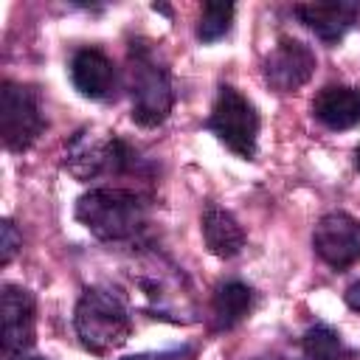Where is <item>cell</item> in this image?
Returning <instances> with one entry per match:
<instances>
[{
	"label": "cell",
	"mask_w": 360,
	"mask_h": 360,
	"mask_svg": "<svg viewBox=\"0 0 360 360\" xmlns=\"http://www.w3.org/2000/svg\"><path fill=\"white\" fill-rule=\"evenodd\" d=\"M76 219L101 242H132L146 231L149 200L129 188H93L79 197Z\"/></svg>",
	"instance_id": "6da1fadb"
},
{
	"label": "cell",
	"mask_w": 360,
	"mask_h": 360,
	"mask_svg": "<svg viewBox=\"0 0 360 360\" xmlns=\"http://www.w3.org/2000/svg\"><path fill=\"white\" fill-rule=\"evenodd\" d=\"M127 84L132 96V121L146 129L160 127L174 107V87L166 65L158 59L155 48L143 39L129 42Z\"/></svg>",
	"instance_id": "7a4b0ae2"
},
{
	"label": "cell",
	"mask_w": 360,
	"mask_h": 360,
	"mask_svg": "<svg viewBox=\"0 0 360 360\" xmlns=\"http://www.w3.org/2000/svg\"><path fill=\"white\" fill-rule=\"evenodd\" d=\"M73 326L82 346L93 354H107L127 343L132 315L127 301L107 287H87L76 304Z\"/></svg>",
	"instance_id": "3957f363"
},
{
	"label": "cell",
	"mask_w": 360,
	"mask_h": 360,
	"mask_svg": "<svg viewBox=\"0 0 360 360\" xmlns=\"http://www.w3.org/2000/svg\"><path fill=\"white\" fill-rule=\"evenodd\" d=\"M65 169L87 183L107 174H127L138 169V155L129 143H124L115 135H98L93 129L76 132L65 143Z\"/></svg>",
	"instance_id": "277c9868"
},
{
	"label": "cell",
	"mask_w": 360,
	"mask_h": 360,
	"mask_svg": "<svg viewBox=\"0 0 360 360\" xmlns=\"http://www.w3.org/2000/svg\"><path fill=\"white\" fill-rule=\"evenodd\" d=\"M205 127L217 135L222 146H228L233 155L253 160L256 158V141H259V112L256 107L231 84H222L217 93V101L211 107V115Z\"/></svg>",
	"instance_id": "5b68a950"
},
{
	"label": "cell",
	"mask_w": 360,
	"mask_h": 360,
	"mask_svg": "<svg viewBox=\"0 0 360 360\" xmlns=\"http://www.w3.org/2000/svg\"><path fill=\"white\" fill-rule=\"evenodd\" d=\"M45 118L34 87L3 82L0 87V135L8 152H25L42 135Z\"/></svg>",
	"instance_id": "8992f818"
},
{
	"label": "cell",
	"mask_w": 360,
	"mask_h": 360,
	"mask_svg": "<svg viewBox=\"0 0 360 360\" xmlns=\"http://www.w3.org/2000/svg\"><path fill=\"white\" fill-rule=\"evenodd\" d=\"M0 318H3V335H0V349L3 357L17 360L22 352L34 346V323H37V301L25 287L17 284H3L0 292Z\"/></svg>",
	"instance_id": "52a82bcc"
},
{
	"label": "cell",
	"mask_w": 360,
	"mask_h": 360,
	"mask_svg": "<svg viewBox=\"0 0 360 360\" xmlns=\"http://www.w3.org/2000/svg\"><path fill=\"white\" fill-rule=\"evenodd\" d=\"M312 248L332 270H346L360 262V219L346 211L323 214L312 231Z\"/></svg>",
	"instance_id": "ba28073f"
},
{
	"label": "cell",
	"mask_w": 360,
	"mask_h": 360,
	"mask_svg": "<svg viewBox=\"0 0 360 360\" xmlns=\"http://www.w3.org/2000/svg\"><path fill=\"white\" fill-rule=\"evenodd\" d=\"M315 73V53L309 45L292 37H281L278 45L264 56V82L276 93H295Z\"/></svg>",
	"instance_id": "9c48e42d"
},
{
	"label": "cell",
	"mask_w": 360,
	"mask_h": 360,
	"mask_svg": "<svg viewBox=\"0 0 360 360\" xmlns=\"http://www.w3.org/2000/svg\"><path fill=\"white\" fill-rule=\"evenodd\" d=\"M70 82L73 87L93 101H107L115 96V65L110 62V56L98 48H82L73 53L70 59Z\"/></svg>",
	"instance_id": "30bf717a"
},
{
	"label": "cell",
	"mask_w": 360,
	"mask_h": 360,
	"mask_svg": "<svg viewBox=\"0 0 360 360\" xmlns=\"http://www.w3.org/2000/svg\"><path fill=\"white\" fill-rule=\"evenodd\" d=\"M295 17L326 45H338L346 31L357 22L360 17V3L338 0V3H298Z\"/></svg>",
	"instance_id": "8fae6325"
},
{
	"label": "cell",
	"mask_w": 360,
	"mask_h": 360,
	"mask_svg": "<svg viewBox=\"0 0 360 360\" xmlns=\"http://www.w3.org/2000/svg\"><path fill=\"white\" fill-rule=\"evenodd\" d=\"M312 115L326 127V129H352L360 124V90L346 87V84H326L315 101H312Z\"/></svg>",
	"instance_id": "7c38bea8"
},
{
	"label": "cell",
	"mask_w": 360,
	"mask_h": 360,
	"mask_svg": "<svg viewBox=\"0 0 360 360\" xmlns=\"http://www.w3.org/2000/svg\"><path fill=\"white\" fill-rule=\"evenodd\" d=\"M202 239L208 245V250L219 259H233L242 248H245V228L239 225V219L219 208V205H208L202 214Z\"/></svg>",
	"instance_id": "4fadbf2b"
},
{
	"label": "cell",
	"mask_w": 360,
	"mask_h": 360,
	"mask_svg": "<svg viewBox=\"0 0 360 360\" xmlns=\"http://www.w3.org/2000/svg\"><path fill=\"white\" fill-rule=\"evenodd\" d=\"M253 309V290L242 281H225L217 287L214 301H211V318H214V329L225 332L233 329L236 323H242L248 318V312Z\"/></svg>",
	"instance_id": "5bb4252c"
},
{
	"label": "cell",
	"mask_w": 360,
	"mask_h": 360,
	"mask_svg": "<svg viewBox=\"0 0 360 360\" xmlns=\"http://www.w3.org/2000/svg\"><path fill=\"white\" fill-rule=\"evenodd\" d=\"M301 349H304L307 360H352V352L343 343V338L332 326H326V323L309 326L304 332Z\"/></svg>",
	"instance_id": "9a60e30c"
},
{
	"label": "cell",
	"mask_w": 360,
	"mask_h": 360,
	"mask_svg": "<svg viewBox=\"0 0 360 360\" xmlns=\"http://www.w3.org/2000/svg\"><path fill=\"white\" fill-rule=\"evenodd\" d=\"M233 3H205L197 22V39L200 42H217L231 31L233 22Z\"/></svg>",
	"instance_id": "2e32d148"
},
{
	"label": "cell",
	"mask_w": 360,
	"mask_h": 360,
	"mask_svg": "<svg viewBox=\"0 0 360 360\" xmlns=\"http://www.w3.org/2000/svg\"><path fill=\"white\" fill-rule=\"evenodd\" d=\"M20 248H22V236L17 233L11 219H3V225H0V264H8Z\"/></svg>",
	"instance_id": "e0dca14e"
},
{
	"label": "cell",
	"mask_w": 360,
	"mask_h": 360,
	"mask_svg": "<svg viewBox=\"0 0 360 360\" xmlns=\"http://www.w3.org/2000/svg\"><path fill=\"white\" fill-rule=\"evenodd\" d=\"M194 354L191 346H180V349H166V352H143V354H132L124 360H188Z\"/></svg>",
	"instance_id": "ac0fdd59"
},
{
	"label": "cell",
	"mask_w": 360,
	"mask_h": 360,
	"mask_svg": "<svg viewBox=\"0 0 360 360\" xmlns=\"http://www.w3.org/2000/svg\"><path fill=\"white\" fill-rule=\"evenodd\" d=\"M343 298H346V304H349V309H354V312H360V278H357V281H352V284L346 287V292H343Z\"/></svg>",
	"instance_id": "d6986e66"
},
{
	"label": "cell",
	"mask_w": 360,
	"mask_h": 360,
	"mask_svg": "<svg viewBox=\"0 0 360 360\" xmlns=\"http://www.w3.org/2000/svg\"><path fill=\"white\" fill-rule=\"evenodd\" d=\"M354 166H357V172H360V146L354 149Z\"/></svg>",
	"instance_id": "ffe728a7"
},
{
	"label": "cell",
	"mask_w": 360,
	"mask_h": 360,
	"mask_svg": "<svg viewBox=\"0 0 360 360\" xmlns=\"http://www.w3.org/2000/svg\"><path fill=\"white\" fill-rule=\"evenodd\" d=\"M17 360H45V357H17Z\"/></svg>",
	"instance_id": "44dd1931"
},
{
	"label": "cell",
	"mask_w": 360,
	"mask_h": 360,
	"mask_svg": "<svg viewBox=\"0 0 360 360\" xmlns=\"http://www.w3.org/2000/svg\"><path fill=\"white\" fill-rule=\"evenodd\" d=\"M270 360H278V357H270Z\"/></svg>",
	"instance_id": "7402d4cb"
}]
</instances>
